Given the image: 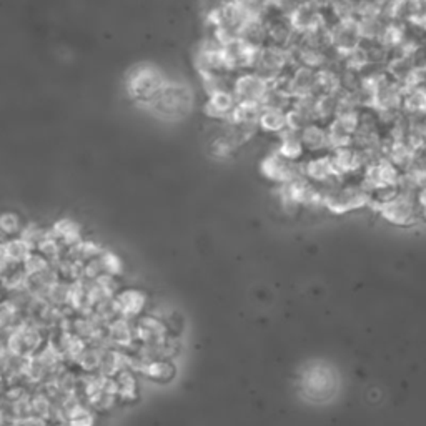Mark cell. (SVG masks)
<instances>
[{
	"mask_svg": "<svg viewBox=\"0 0 426 426\" xmlns=\"http://www.w3.org/2000/svg\"><path fill=\"white\" fill-rule=\"evenodd\" d=\"M62 242L55 237L52 231H47L45 238L42 240L40 245L37 248L40 250V253L44 255L45 258H49L50 262H59L60 260V253H62Z\"/></svg>",
	"mask_w": 426,
	"mask_h": 426,
	"instance_id": "obj_26",
	"label": "cell"
},
{
	"mask_svg": "<svg viewBox=\"0 0 426 426\" xmlns=\"http://www.w3.org/2000/svg\"><path fill=\"white\" fill-rule=\"evenodd\" d=\"M42 341H44V336L35 323L20 322L8 330L6 346L13 355L25 356L37 353V350L42 346Z\"/></svg>",
	"mask_w": 426,
	"mask_h": 426,
	"instance_id": "obj_1",
	"label": "cell"
},
{
	"mask_svg": "<svg viewBox=\"0 0 426 426\" xmlns=\"http://www.w3.org/2000/svg\"><path fill=\"white\" fill-rule=\"evenodd\" d=\"M2 379H4V373L0 372V387H2Z\"/></svg>",
	"mask_w": 426,
	"mask_h": 426,
	"instance_id": "obj_36",
	"label": "cell"
},
{
	"mask_svg": "<svg viewBox=\"0 0 426 426\" xmlns=\"http://www.w3.org/2000/svg\"><path fill=\"white\" fill-rule=\"evenodd\" d=\"M262 170L268 178L284 183H290L293 182V180H298L300 174H302V170L293 164V160L285 159V157H281L280 154L265 159L262 165Z\"/></svg>",
	"mask_w": 426,
	"mask_h": 426,
	"instance_id": "obj_4",
	"label": "cell"
},
{
	"mask_svg": "<svg viewBox=\"0 0 426 426\" xmlns=\"http://www.w3.org/2000/svg\"><path fill=\"white\" fill-rule=\"evenodd\" d=\"M260 123L265 130L270 132H284L288 125H286V112L280 109H267L260 115Z\"/></svg>",
	"mask_w": 426,
	"mask_h": 426,
	"instance_id": "obj_21",
	"label": "cell"
},
{
	"mask_svg": "<svg viewBox=\"0 0 426 426\" xmlns=\"http://www.w3.org/2000/svg\"><path fill=\"white\" fill-rule=\"evenodd\" d=\"M67 421L68 426H94L95 425V418L94 415H92V411L89 406L82 405V403H78V405L73 406L72 410L67 411Z\"/></svg>",
	"mask_w": 426,
	"mask_h": 426,
	"instance_id": "obj_24",
	"label": "cell"
},
{
	"mask_svg": "<svg viewBox=\"0 0 426 426\" xmlns=\"http://www.w3.org/2000/svg\"><path fill=\"white\" fill-rule=\"evenodd\" d=\"M115 303H117L118 317L132 320L143 312V307L147 303V296L140 290L128 288L115 296Z\"/></svg>",
	"mask_w": 426,
	"mask_h": 426,
	"instance_id": "obj_7",
	"label": "cell"
},
{
	"mask_svg": "<svg viewBox=\"0 0 426 426\" xmlns=\"http://www.w3.org/2000/svg\"><path fill=\"white\" fill-rule=\"evenodd\" d=\"M418 207L421 208V212H423V215L426 217V183L423 185V187L420 188V193H418Z\"/></svg>",
	"mask_w": 426,
	"mask_h": 426,
	"instance_id": "obj_35",
	"label": "cell"
},
{
	"mask_svg": "<svg viewBox=\"0 0 426 426\" xmlns=\"http://www.w3.org/2000/svg\"><path fill=\"white\" fill-rule=\"evenodd\" d=\"M403 112L413 118L426 117V87L403 89Z\"/></svg>",
	"mask_w": 426,
	"mask_h": 426,
	"instance_id": "obj_8",
	"label": "cell"
},
{
	"mask_svg": "<svg viewBox=\"0 0 426 426\" xmlns=\"http://www.w3.org/2000/svg\"><path fill=\"white\" fill-rule=\"evenodd\" d=\"M107 333H109L110 343L120 346V348H128V346H132L133 340H135V330H133L130 322L122 317L115 318L114 322L109 323Z\"/></svg>",
	"mask_w": 426,
	"mask_h": 426,
	"instance_id": "obj_9",
	"label": "cell"
},
{
	"mask_svg": "<svg viewBox=\"0 0 426 426\" xmlns=\"http://www.w3.org/2000/svg\"><path fill=\"white\" fill-rule=\"evenodd\" d=\"M305 175L312 180H317V182H331L333 178L340 177L335 172L331 157H317V159L310 160L305 165Z\"/></svg>",
	"mask_w": 426,
	"mask_h": 426,
	"instance_id": "obj_11",
	"label": "cell"
},
{
	"mask_svg": "<svg viewBox=\"0 0 426 426\" xmlns=\"http://www.w3.org/2000/svg\"><path fill=\"white\" fill-rule=\"evenodd\" d=\"M140 373L143 377L165 382V379H170L174 377V367L169 361L164 360H147Z\"/></svg>",
	"mask_w": 426,
	"mask_h": 426,
	"instance_id": "obj_19",
	"label": "cell"
},
{
	"mask_svg": "<svg viewBox=\"0 0 426 426\" xmlns=\"http://www.w3.org/2000/svg\"><path fill=\"white\" fill-rule=\"evenodd\" d=\"M17 315H18V308L11 302V300L0 303V331L11 330L12 327H16Z\"/></svg>",
	"mask_w": 426,
	"mask_h": 426,
	"instance_id": "obj_27",
	"label": "cell"
},
{
	"mask_svg": "<svg viewBox=\"0 0 426 426\" xmlns=\"http://www.w3.org/2000/svg\"><path fill=\"white\" fill-rule=\"evenodd\" d=\"M328 32H330L331 49H335L338 54L350 52V50L360 47L363 42L358 29V20H336L335 24L328 25Z\"/></svg>",
	"mask_w": 426,
	"mask_h": 426,
	"instance_id": "obj_3",
	"label": "cell"
},
{
	"mask_svg": "<svg viewBox=\"0 0 426 426\" xmlns=\"http://www.w3.org/2000/svg\"><path fill=\"white\" fill-rule=\"evenodd\" d=\"M133 330H135V338L143 345L162 343L166 338V327L155 317H140Z\"/></svg>",
	"mask_w": 426,
	"mask_h": 426,
	"instance_id": "obj_6",
	"label": "cell"
},
{
	"mask_svg": "<svg viewBox=\"0 0 426 426\" xmlns=\"http://www.w3.org/2000/svg\"><path fill=\"white\" fill-rule=\"evenodd\" d=\"M59 346L62 350V355L66 360L78 361L83 351L87 348V341L82 336H78L75 331L66 330L60 335Z\"/></svg>",
	"mask_w": 426,
	"mask_h": 426,
	"instance_id": "obj_14",
	"label": "cell"
},
{
	"mask_svg": "<svg viewBox=\"0 0 426 426\" xmlns=\"http://www.w3.org/2000/svg\"><path fill=\"white\" fill-rule=\"evenodd\" d=\"M118 396L123 401H132L137 398V379L132 370H123L117 375Z\"/></svg>",
	"mask_w": 426,
	"mask_h": 426,
	"instance_id": "obj_22",
	"label": "cell"
},
{
	"mask_svg": "<svg viewBox=\"0 0 426 426\" xmlns=\"http://www.w3.org/2000/svg\"><path fill=\"white\" fill-rule=\"evenodd\" d=\"M330 8L336 20H358V0H335Z\"/></svg>",
	"mask_w": 426,
	"mask_h": 426,
	"instance_id": "obj_23",
	"label": "cell"
},
{
	"mask_svg": "<svg viewBox=\"0 0 426 426\" xmlns=\"http://www.w3.org/2000/svg\"><path fill=\"white\" fill-rule=\"evenodd\" d=\"M52 233L62 242L66 247H73V245L82 242V229L75 220L72 219H59L52 225Z\"/></svg>",
	"mask_w": 426,
	"mask_h": 426,
	"instance_id": "obj_12",
	"label": "cell"
},
{
	"mask_svg": "<svg viewBox=\"0 0 426 426\" xmlns=\"http://www.w3.org/2000/svg\"><path fill=\"white\" fill-rule=\"evenodd\" d=\"M100 262L104 265L105 273H110V275H120L123 272V262L118 255H115L114 252H109V250H104L100 255Z\"/></svg>",
	"mask_w": 426,
	"mask_h": 426,
	"instance_id": "obj_30",
	"label": "cell"
},
{
	"mask_svg": "<svg viewBox=\"0 0 426 426\" xmlns=\"http://www.w3.org/2000/svg\"><path fill=\"white\" fill-rule=\"evenodd\" d=\"M303 140H302V132L291 130L286 127L281 132V143H280V155L285 157L288 160H296L300 159L303 154Z\"/></svg>",
	"mask_w": 426,
	"mask_h": 426,
	"instance_id": "obj_15",
	"label": "cell"
},
{
	"mask_svg": "<svg viewBox=\"0 0 426 426\" xmlns=\"http://www.w3.org/2000/svg\"><path fill=\"white\" fill-rule=\"evenodd\" d=\"M317 112H318V122L320 120L331 122V120L340 114V92L320 95L317 102Z\"/></svg>",
	"mask_w": 426,
	"mask_h": 426,
	"instance_id": "obj_17",
	"label": "cell"
},
{
	"mask_svg": "<svg viewBox=\"0 0 426 426\" xmlns=\"http://www.w3.org/2000/svg\"><path fill=\"white\" fill-rule=\"evenodd\" d=\"M288 20L296 34H307V32H312L318 27L327 25L322 7L312 0H300L293 11L290 12Z\"/></svg>",
	"mask_w": 426,
	"mask_h": 426,
	"instance_id": "obj_2",
	"label": "cell"
},
{
	"mask_svg": "<svg viewBox=\"0 0 426 426\" xmlns=\"http://www.w3.org/2000/svg\"><path fill=\"white\" fill-rule=\"evenodd\" d=\"M20 229H22L20 217H18L17 213L7 212L0 215V231H2V233L13 235V233H18Z\"/></svg>",
	"mask_w": 426,
	"mask_h": 426,
	"instance_id": "obj_33",
	"label": "cell"
},
{
	"mask_svg": "<svg viewBox=\"0 0 426 426\" xmlns=\"http://www.w3.org/2000/svg\"><path fill=\"white\" fill-rule=\"evenodd\" d=\"M100 358H102V348L90 346V348H85V351H83L77 363L80 365L85 372H95V370L100 368Z\"/></svg>",
	"mask_w": 426,
	"mask_h": 426,
	"instance_id": "obj_29",
	"label": "cell"
},
{
	"mask_svg": "<svg viewBox=\"0 0 426 426\" xmlns=\"http://www.w3.org/2000/svg\"><path fill=\"white\" fill-rule=\"evenodd\" d=\"M4 248H6L7 258L13 263V265H17V263H24L32 255V250H34L25 242V240L22 238L8 240V242L4 243Z\"/></svg>",
	"mask_w": 426,
	"mask_h": 426,
	"instance_id": "obj_20",
	"label": "cell"
},
{
	"mask_svg": "<svg viewBox=\"0 0 426 426\" xmlns=\"http://www.w3.org/2000/svg\"><path fill=\"white\" fill-rule=\"evenodd\" d=\"M405 39H406V27L403 25L401 22L393 20V22H388L385 25V29H383L378 42L382 45H385L390 52H393V50L400 47Z\"/></svg>",
	"mask_w": 426,
	"mask_h": 426,
	"instance_id": "obj_16",
	"label": "cell"
},
{
	"mask_svg": "<svg viewBox=\"0 0 426 426\" xmlns=\"http://www.w3.org/2000/svg\"><path fill=\"white\" fill-rule=\"evenodd\" d=\"M390 20H387L383 16L377 17H361L358 18V29L363 40H378L383 29Z\"/></svg>",
	"mask_w": 426,
	"mask_h": 426,
	"instance_id": "obj_18",
	"label": "cell"
},
{
	"mask_svg": "<svg viewBox=\"0 0 426 426\" xmlns=\"http://www.w3.org/2000/svg\"><path fill=\"white\" fill-rule=\"evenodd\" d=\"M302 140L305 148L312 152H320L330 148V140H328V128L318 125V122L310 123L302 130Z\"/></svg>",
	"mask_w": 426,
	"mask_h": 426,
	"instance_id": "obj_13",
	"label": "cell"
},
{
	"mask_svg": "<svg viewBox=\"0 0 426 426\" xmlns=\"http://www.w3.org/2000/svg\"><path fill=\"white\" fill-rule=\"evenodd\" d=\"M24 265V272L27 273V275L32 276V275H37V273H42L45 272L47 268H50V262L49 258H45L44 255H37V253H32L27 260L22 263Z\"/></svg>",
	"mask_w": 426,
	"mask_h": 426,
	"instance_id": "obj_31",
	"label": "cell"
},
{
	"mask_svg": "<svg viewBox=\"0 0 426 426\" xmlns=\"http://www.w3.org/2000/svg\"><path fill=\"white\" fill-rule=\"evenodd\" d=\"M128 363H130V356L128 355L112 348H104L102 350L99 372L102 375H107V377H115L123 370H128Z\"/></svg>",
	"mask_w": 426,
	"mask_h": 426,
	"instance_id": "obj_10",
	"label": "cell"
},
{
	"mask_svg": "<svg viewBox=\"0 0 426 426\" xmlns=\"http://www.w3.org/2000/svg\"><path fill=\"white\" fill-rule=\"evenodd\" d=\"M17 426H47V421L37 415H30L25 416V418H18Z\"/></svg>",
	"mask_w": 426,
	"mask_h": 426,
	"instance_id": "obj_34",
	"label": "cell"
},
{
	"mask_svg": "<svg viewBox=\"0 0 426 426\" xmlns=\"http://www.w3.org/2000/svg\"><path fill=\"white\" fill-rule=\"evenodd\" d=\"M30 405H32V413L34 415L45 420L52 418L55 403L47 393H37V395L30 398Z\"/></svg>",
	"mask_w": 426,
	"mask_h": 426,
	"instance_id": "obj_25",
	"label": "cell"
},
{
	"mask_svg": "<svg viewBox=\"0 0 426 426\" xmlns=\"http://www.w3.org/2000/svg\"><path fill=\"white\" fill-rule=\"evenodd\" d=\"M382 213L387 220L393 224H408L415 215L413 193H400L393 200L383 203Z\"/></svg>",
	"mask_w": 426,
	"mask_h": 426,
	"instance_id": "obj_5",
	"label": "cell"
},
{
	"mask_svg": "<svg viewBox=\"0 0 426 426\" xmlns=\"http://www.w3.org/2000/svg\"><path fill=\"white\" fill-rule=\"evenodd\" d=\"M2 285L6 286L8 291H22L27 290V285H29V275L22 270V272H12L8 275L2 276Z\"/></svg>",
	"mask_w": 426,
	"mask_h": 426,
	"instance_id": "obj_28",
	"label": "cell"
},
{
	"mask_svg": "<svg viewBox=\"0 0 426 426\" xmlns=\"http://www.w3.org/2000/svg\"><path fill=\"white\" fill-rule=\"evenodd\" d=\"M45 235H47V230L40 229V226L35 224H29L25 229L20 230V238L25 240V242L29 243L32 248L39 247L42 240L45 238Z\"/></svg>",
	"mask_w": 426,
	"mask_h": 426,
	"instance_id": "obj_32",
	"label": "cell"
}]
</instances>
